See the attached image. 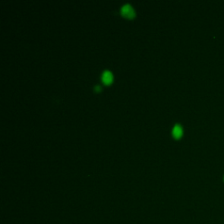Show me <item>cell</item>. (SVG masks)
Wrapping results in <instances>:
<instances>
[{
  "label": "cell",
  "instance_id": "1",
  "mask_svg": "<svg viewBox=\"0 0 224 224\" xmlns=\"http://www.w3.org/2000/svg\"><path fill=\"white\" fill-rule=\"evenodd\" d=\"M121 12H122L124 15H125L127 17H129V18H133L135 16L134 10L132 9V8L131 7V5H128V4H126V5L122 6V8H121Z\"/></svg>",
  "mask_w": 224,
  "mask_h": 224
},
{
  "label": "cell",
  "instance_id": "2",
  "mask_svg": "<svg viewBox=\"0 0 224 224\" xmlns=\"http://www.w3.org/2000/svg\"><path fill=\"white\" fill-rule=\"evenodd\" d=\"M102 80L105 83H109L112 81V74L108 70H105L102 74Z\"/></svg>",
  "mask_w": 224,
  "mask_h": 224
},
{
  "label": "cell",
  "instance_id": "4",
  "mask_svg": "<svg viewBox=\"0 0 224 224\" xmlns=\"http://www.w3.org/2000/svg\"><path fill=\"white\" fill-rule=\"evenodd\" d=\"M100 90H101V87H100L99 85H96L95 88H94V90H95V91H100Z\"/></svg>",
  "mask_w": 224,
  "mask_h": 224
},
{
  "label": "cell",
  "instance_id": "3",
  "mask_svg": "<svg viewBox=\"0 0 224 224\" xmlns=\"http://www.w3.org/2000/svg\"><path fill=\"white\" fill-rule=\"evenodd\" d=\"M183 132V130H182V127L179 125H175L173 129H172V135L175 137H179Z\"/></svg>",
  "mask_w": 224,
  "mask_h": 224
}]
</instances>
